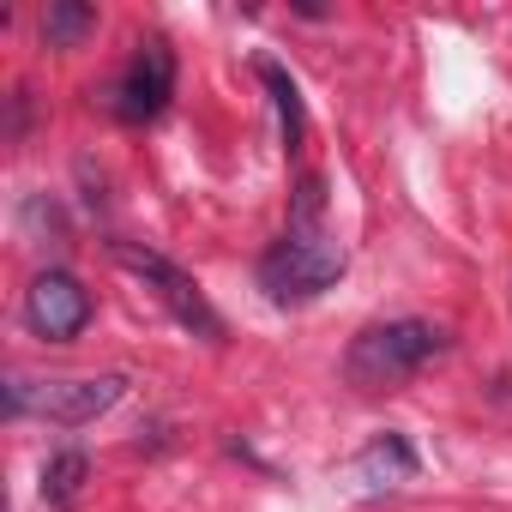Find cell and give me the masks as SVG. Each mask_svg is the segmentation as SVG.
Returning a JSON list of instances; mask_svg holds the SVG:
<instances>
[{
  "instance_id": "cell-1",
  "label": "cell",
  "mask_w": 512,
  "mask_h": 512,
  "mask_svg": "<svg viewBox=\"0 0 512 512\" xmlns=\"http://www.w3.org/2000/svg\"><path fill=\"white\" fill-rule=\"evenodd\" d=\"M452 350V332L434 320H374L350 338L344 350V380L356 392H398L410 386L428 362Z\"/></svg>"
},
{
  "instance_id": "cell-11",
  "label": "cell",
  "mask_w": 512,
  "mask_h": 512,
  "mask_svg": "<svg viewBox=\"0 0 512 512\" xmlns=\"http://www.w3.org/2000/svg\"><path fill=\"white\" fill-rule=\"evenodd\" d=\"M290 229H326V181H320V175H302V181H296Z\"/></svg>"
},
{
  "instance_id": "cell-7",
  "label": "cell",
  "mask_w": 512,
  "mask_h": 512,
  "mask_svg": "<svg viewBox=\"0 0 512 512\" xmlns=\"http://www.w3.org/2000/svg\"><path fill=\"white\" fill-rule=\"evenodd\" d=\"M416 470H422V458H416V446L398 434V428H386V434H374L356 458H350V482L362 488V494H380V488H398V482H416Z\"/></svg>"
},
{
  "instance_id": "cell-9",
  "label": "cell",
  "mask_w": 512,
  "mask_h": 512,
  "mask_svg": "<svg viewBox=\"0 0 512 512\" xmlns=\"http://www.w3.org/2000/svg\"><path fill=\"white\" fill-rule=\"evenodd\" d=\"M85 476H91V458H85L79 446H61V452H49V464H43V500H49L55 512H73V506H79V488H85Z\"/></svg>"
},
{
  "instance_id": "cell-6",
  "label": "cell",
  "mask_w": 512,
  "mask_h": 512,
  "mask_svg": "<svg viewBox=\"0 0 512 512\" xmlns=\"http://www.w3.org/2000/svg\"><path fill=\"white\" fill-rule=\"evenodd\" d=\"M91 314H97L91 290H85L73 272H61V266L37 272L31 290H25V326H31L37 338H49V344H73V338L91 326Z\"/></svg>"
},
{
  "instance_id": "cell-8",
  "label": "cell",
  "mask_w": 512,
  "mask_h": 512,
  "mask_svg": "<svg viewBox=\"0 0 512 512\" xmlns=\"http://www.w3.org/2000/svg\"><path fill=\"white\" fill-rule=\"evenodd\" d=\"M253 73H260V85L272 91V109H278L284 151H302V139H308V109H302V91H296V79H290L278 61H253Z\"/></svg>"
},
{
  "instance_id": "cell-2",
  "label": "cell",
  "mask_w": 512,
  "mask_h": 512,
  "mask_svg": "<svg viewBox=\"0 0 512 512\" xmlns=\"http://www.w3.org/2000/svg\"><path fill=\"white\" fill-rule=\"evenodd\" d=\"M350 266V253L338 235L326 229H284L266 253H260V290L278 302V308H302V302H320Z\"/></svg>"
},
{
  "instance_id": "cell-5",
  "label": "cell",
  "mask_w": 512,
  "mask_h": 512,
  "mask_svg": "<svg viewBox=\"0 0 512 512\" xmlns=\"http://www.w3.org/2000/svg\"><path fill=\"white\" fill-rule=\"evenodd\" d=\"M169 97H175V49H169L163 37H145V43L127 55V67L109 79L103 109H109L121 127H145V121H157V115L169 109Z\"/></svg>"
},
{
  "instance_id": "cell-4",
  "label": "cell",
  "mask_w": 512,
  "mask_h": 512,
  "mask_svg": "<svg viewBox=\"0 0 512 512\" xmlns=\"http://www.w3.org/2000/svg\"><path fill=\"white\" fill-rule=\"evenodd\" d=\"M109 253H115V266L121 272H133L169 314H175V326H187L193 338H205V344H223L229 338V326H223V314L211 308V296L175 266V260H163L157 247H139V241H109Z\"/></svg>"
},
{
  "instance_id": "cell-12",
  "label": "cell",
  "mask_w": 512,
  "mask_h": 512,
  "mask_svg": "<svg viewBox=\"0 0 512 512\" xmlns=\"http://www.w3.org/2000/svg\"><path fill=\"white\" fill-rule=\"evenodd\" d=\"M494 398H500V404H512V374H500V380H494Z\"/></svg>"
},
{
  "instance_id": "cell-3",
  "label": "cell",
  "mask_w": 512,
  "mask_h": 512,
  "mask_svg": "<svg viewBox=\"0 0 512 512\" xmlns=\"http://www.w3.org/2000/svg\"><path fill=\"white\" fill-rule=\"evenodd\" d=\"M127 398V374H61V380H25L7 374V416H43L55 428H85L109 416Z\"/></svg>"
},
{
  "instance_id": "cell-10",
  "label": "cell",
  "mask_w": 512,
  "mask_h": 512,
  "mask_svg": "<svg viewBox=\"0 0 512 512\" xmlns=\"http://www.w3.org/2000/svg\"><path fill=\"white\" fill-rule=\"evenodd\" d=\"M91 31H97V7H85V0H49L43 7V43L49 49H79Z\"/></svg>"
}]
</instances>
